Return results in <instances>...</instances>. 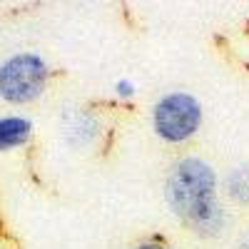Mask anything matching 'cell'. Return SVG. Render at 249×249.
<instances>
[{
	"mask_svg": "<svg viewBox=\"0 0 249 249\" xmlns=\"http://www.w3.org/2000/svg\"><path fill=\"white\" fill-rule=\"evenodd\" d=\"M164 202L170 212L197 237L212 239L227 230V207L222 202L219 175L204 157H179L164 177Z\"/></svg>",
	"mask_w": 249,
	"mask_h": 249,
	"instance_id": "6da1fadb",
	"label": "cell"
},
{
	"mask_svg": "<svg viewBox=\"0 0 249 249\" xmlns=\"http://www.w3.org/2000/svg\"><path fill=\"white\" fill-rule=\"evenodd\" d=\"M204 122V107L197 95L187 90H170L157 97L150 110V124L157 140L164 144L190 142Z\"/></svg>",
	"mask_w": 249,
	"mask_h": 249,
	"instance_id": "7a4b0ae2",
	"label": "cell"
},
{
	"mask_svg": "<svg viewBox=\"0 0 249 249\" xmlns=\"http://www.w3.org/2000/svg\"><path fill=\"white\" fill-rule=\"evenodd\" d=\"M50 80V65L33 50L15 53L0 62V97L10 105H28L45 92Z\"/></svg>",
	"mask_w": 249,
	"mask_h": 249,
	"instance_id": "3957f363",
	"label": "cell"
},
{
	"mask_svg": "<svg viewBox=\"0 0 249 249\" xmlns=\"http://www.w3.org/2000/svg\"><path fill=\"white\" fill-rule=\"evenodd\" d=\"M62 135L70 147H90L102 135V122L88 107H72L62 117Z\"/></svg>",
	"mask_w": 249,
	"mask_h": 249,
	"instance_id": "277c9868",
	"label": "cell"
},
{
	"mask_svg": "<svg viewBox=\"0 0 249 249\" xmlns=\"http://www.w3.org/2000/svg\"><path fill=\"white\" fill-rule=\"evenodd\" d=\"M33 137V122L23 115H5L0 117V152H10L23 147Z\"/></svg>",
	"mask_w": 249,
	"mask_h": 249,
	"instance_id": "5b68a950",
	"label": "cell"
},
{
	"mask_svg": "<svg viewBox=\"0 0 249 249\" xmlns=\"http://www.w3.org/2000/svg\"><path fill=\"white\" fill-rule=\"evenodd\" d=\"M219 190L234 204L249 207V162L230 167V172H227L224 177H219Z\"/></svg>",
	"mask_w": 249,
	"mask_h": 249,
	"instance_id": "8992f818",
	"label": "cell"
},
{
	"mask_svg": "<svg viewBox=\"0 0 249 249\" xmlns=\"http://www.w3.org/2000/svg\"><path fill=\"white\" fill-rule=\"evenodd\" d=\"M112 92L120 100H132L137 95V85H135V80H130V77H120L112 85Z\"/></svg>",
	"mask_w": 249,
	"mask_h": 249,
	"instance_id": "52a82bcc",
	"label": "cell"
},
{
	"mask_svg": "<svg viewBox=\"0 0 249 249\" xmlns=\"http://www.w3.org/2000/svg\"><path fill=\"white\" fill-rule=\"evenodd\" d=\"M132 249H172V247L164 244L162 239H144V242H137Z\"/></svg>",
	"mask_w": 249,
	"mask_h": 249,
	"instance_id": "ba28073f",
	"label": "cell"
},
{
	"mask_svg": "<svg viewBox=\"0 0 249 249\" xmlns=\"http://www.w3.org/2000/svg\"><path fill=\"white\" fill-rule=\"evenodd\" d=\"M237 249H249V230L239 237V242H237Z\"/></svg>",
	"mask_w": 249,
	"mask_h": 249,
	"instance_id": "9c48e42d",
	"label": "cell"
}]
</instances>
